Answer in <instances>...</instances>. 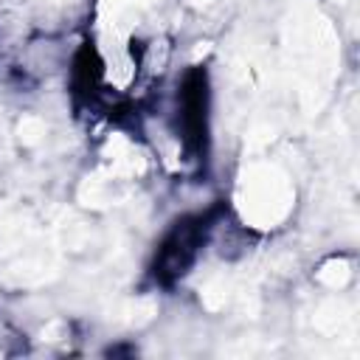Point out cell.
<instances>
[{
	"label": "cell",
	"mask_w": 360,
	"mask_h": 360,
	"mask_svg": "<svg viewBox=\"0 0 360 360\" xmlns=\"http://www.w3.org/2000/svg\"><path fill=\"white\" fill-rule=\"evenodd\" d=\"M177 127L186 149L194 158H202L208 146V76L202 68H191L180 82Z\"/></svg>",
	"instance_id": "obj_1"
},
{
	"label": "cell",
	"mask_w": 360,
	"mask_h": 360,
	"mask_svg": "<svg viewBox=\"0 0 360 360\" xmlns=\"http://www.w3.org/2000/svg\"><path fill=\"white\" fill-rule=\"evenodd\" d=\"M208 233V217H186L180 219L155 256V278L163 284H172L180 278L197 259V250L202 248Z\"/></svg>",
	"instance_id": "obj_2"
}]
</instances>
